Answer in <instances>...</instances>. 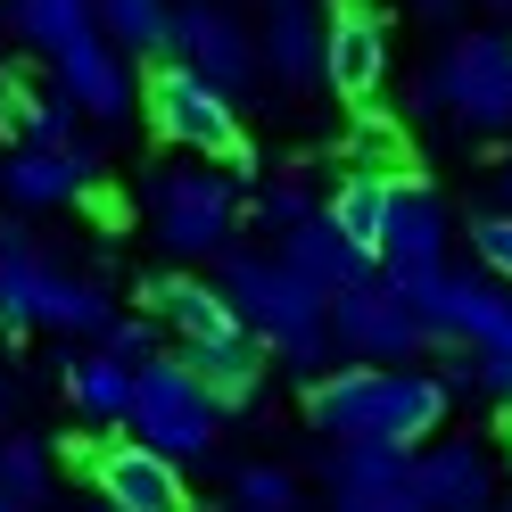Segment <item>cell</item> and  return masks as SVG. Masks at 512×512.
Segmentation results:
<instances>
[{"label": "cell", "mask_w": 512, "mask_h": 512, "mask_svg": "<svg viewBox=\"0 0 512 512\" xmlns=\"http://www.w3.org/2000/svg\"><path fill=\"white\" fill-rule=\"evenodd\" d=\"M446 389L438 372H389V364H339L306 389V413L323 438H380V446H422L446 430Z\"/></svg>", "instance_id": "obj_1"}, {"label": "cell", "mask_w": 512, "mask_h": 512, "mask_svg": "<svg viewBox=\"0 0 512 512\" xmlns=\"http://www.w3.org/2000/svg\"><path fill=\"white\" fill-rule=\"evenodd\" d=\"M215 290L232 298V314H240L265 347H281L290 364H323V347H331V298L314 290L290 256H248V248H232Z\"/></svg>", "instance_id": "obj_2"}, {"label": "cell", "mask_w": 512, "mask_h": 512, "mask_svg": "<svg viewBox=\"0 0 512 512\" xmlns=\"http://www.w3.org/2000/svg\"><path fill=\"white\" fill-rule=\"evenodd\" d=\"M0 323H17V331L42 323V331H91L100 339L108 331V298H100V281L58 273L17 223H0Z\"/></svg>", "instance_id": "obj_3"}, {"label": "cell", "mask_w": 512, "mask_h": 512, "mask_svg": "<svg viewBox=\"0 0 512 512\" xmlns=\"http://www.w3.org/2000/svg\"><path fill=\"white\" fill-rule=\"evenodd\" d=\"M215 422H223V405H215V389H207L182 356L133 364V405H124V430H133L141 446H157V455H174V463H199L207 446H215Z\"/></svg>", "instance_id": "obj_4"}, {"label": "cell", "mask_w": 512, "mask_h": 512, "mask_svg": "<svg viewBox=\"0 0 512 512\" xmlns=\"http://www.w3.org/2000/svg\"><path fill=\"white\" fill-rule=\"evenodd\" d=\"M149 124L157 141H174L190 157H223V166H248V141H240V116H232V91H215L207 75H190L182 58L149 75Z\"/></svg>", "instance_id": "obj_5"}, {"label": "cell", "mask_w": 512, "mask_h": 512, "mask_svg": "<svg viewBox=\"0 0 512 512\" xmlns=\"http://www.w3.org/2000/svg\"><path fill=\"white\" fill-rule=\"evenodd\" d=\"M149 215H157V240L174 256H223V240L240 223V190L215 166H166L149 182Z\"/></svg>", "instance_id": "obj_6"}, {"label": "cell", "mask_w": 512, "mask_h": 512, "mask_svg": "<svg viewBox=\"0 0 512 512\" xmlns=\"http://www.w3.org/2000/svg\"><path fill=\"white\" fill-rule=\"evenodd\" d=\"M372 265H380V281H389L397 298H422L430 281L446 273V207H438V190L389 182V215H380Z\"/></svg>", "instance_id": "obj_7"}, {"label": "cell", "mask_w": 512, "mask_h": 512, "mask_svg": "<svg viewBox=\"0 0 512 512\" xmlns=\"http://www.w3.org/2000/svg\"><path fill=\"white\" fill-rule=\"evenodd\" d=\"M430 100L446 116H463L471 133H504L512 124V34H463L438 58Z\"/></svg>", "instance_id": "obj_8"}, {"label": "cell", "mask_w": 512, "mask_h": 512, "mask_svg": "<svg viewBox=\"0 0 512 512\" xmlns=\"http://www.w3.org/2000/svg\"><path fill=\"white\" fill-rule=\"evenodd\" d=\"M331 339L347 347L356 364H405V356H422V306L397 298L389 281H347V290H331Z\"/></svg>", "instance_id": "obj_9"}, {"label": "cell", "mask_w": 512, "mask_h": 512, "mask_svg": "<svg viewBox=\"0 0 512 512\" xmlns=\"http://www.w3.org/2000/svg\"><path fill=\"white\" fill-rule=\"evenodd\" d=\"M413 306H422L430 339H463L471 356H512V281H496V273H438Z\"/></svg>", "instance_id": "obj_10"}, {"label": "cell", "mask_w": 512, "mask_h": 512, "mask_svg": "<svg viewBox=\"0 0 512 512\" xmlns=\"http://www.w3.org/2000/svg\"><path fill=\"white\" fill-rule=\"evenodd\" d=\"M91 488H100L108 512H190V488H182V463L157 455V446L124 438V446H91L83 455Z\"/></svg>", "instance_id": "obj_11"}, {"label": "cell", "mask_w": 512, "mask_h": 512, "mask_svg": "<svg viewBox=\"0 0 512 512\" xmlns=\"http://www.w3.org/2000/svg\"><path fill=\"white\" fill-rule=\"evenodd\" d=\"M166 58H182V67L207 75L215 91H240L256 75V42H248V25L223 9V0H182L174 34H166Z\"/></svg>", "instance_id": "obj_12"}, {"label": "cell", "mask_w": 512, "mask_h": 512, "mask_svg": "<svg viewBox=\"0 0 512 512\" xmlns=\"http://www.w3.org/2000/svg\"><path fill=\"white\" fill-rule=\"evenodd\" d=\"M380 75H389V17H380L372 0H339L323 17V83L364 108L380 91Z\"/></svg>", "instance_id": "obj_13"}, {"label": "cell", "mask_w": 512, "mask_h": 512, "mask_svg": "<svg viewBox=\"0 0 512 512\" xmlns=\"http://www.w3.org/2000/svg\"><path fill=\"white\" fill-rule=\"evenodd\" d=\"M405 504L413 512H488L496 504V471L479 446L446 438V446H413L405 463Z\"/></svg>", "instance_id": "obj_14"}, {"label": "cell", "mask_w": 512, "mask_h": 512, "mask_svg": "<svg viewBox=\"0 0 512 512\" xmlns=\"http://www.w3.org/2000/svg\"><path fill=\"white\" fill-rule=\"evenodd\" d=\"M50 67H58V91H67L83 116L116 124L124 108H133V75H124V50L100 34V25H83L75 42H58V50H50Z\"/></svg>", "instance_id": "obj_15"}, {"label": "cell", "mask_w": 512, "mask_h": 512, "mask_svg": "<svg viewBox=\"0 0 512 512\" xmlns=\"http://www.w3.org/2000/svg\"><path fill=\"white\" fill-rule=\"evenodd\" d=\"M83 182H91V149H34V141H17L9 157H0V190H9L17 207H67L83 199Z\"/></svg>", "instance_id": "obj_16"}, {"label": "cell", "mask_w": 512, "mask_h": 512, "mask_svg": "<svg viewBox=\"0 0 512 512\" xmlns=\"http://www.w3.org/2000/svg\"><path fill=\"white\" fill-rule=\"evenodd\" d=\"M141 298H149V314H166L182 339H232V331H248L232 314V298H223L215 281H190V273H149Z\"/></svg>", "instance_id": "obj_17"}, {"label": "cell", "mask_w": 512, "mask_h": 512, "mask_svg": "<svg viewBox=\"0 0 512 512\" xmlns=\"http://www.w3.org/2000/svg\"><path fill=\"white\" fill-rule=\"evenodd\" d=\"M281 256H290V265H298V273H306V281H314L323 298L372 273V256H364L356 240H347V232H339V223H331L323 207H314V215L298 223V232H281Z\"/></svg>", "instance_id": "obj_18"}, {"label": "cell", "mask_w": 512, "mask_h": 512, "mask_svg": "<svg viewBox=\"0 0 512 512\" xmlns=\"http://www.w3.org/2000/svg\"><path fill=\"white\" fill-rule=\"evenodd\" d=\"M405 463H413V446L331 438V488H339V504H380V496H405Z\"/></svg>", "instance_id": "obj_19"}, {"label": "cell", "mask_w": 512, "mask_h": 512, "mask_svg": "<svg viewBox=\"0 0 512 512\" xmlns=\"http://www.w3.org/2000/svg\"><path fill=\"white\" fill-rule=\"evenodd\" d=\"M75 100L67 91H42V83H25V75H9L0 83V133H17V141H34V149H75Z\"/></svg>", "instance_id": "obj_20"}, {"label": "cell", "mask_w": 512, "mask_h": 512, "mask_svg": "<svg viewBox=\"0 0 512 512\" xmlns=\"http://www.w3.org/2000/svg\"><path fill=\"white\" fill-rule=\"evenodd\" d=\"M182 364L215 389V405H248L256 380H265V339L232 331V339H182Z\"/></svg>", "instance_id": "obj_21"}, {"label": "cell", "mask_w": 512, "mask_h": 512, "mask_svg": "<svg viewBox=\"0 0 512 512\" xmlns=\"http://www.w3.org/2000/svg\"><path fill=\"white\" fill-rule=\"evenodd\" d=\"M256 58L290 83V91H306V83H323V25L306 17V0H273V17H265V42H256Z\"/></svg>", "instance_id": "obj_22"}, {"label": "cell", "mask_w": 512, "mask_h": 512, "mask_svg": "<svg viewBox=\"0 0 512 512\" xmlns=\"http://www.w3.org/2000/svg\"><path fill=\"white\" fill-rule=\"evenodd\" d=\"M67 397L91 413V422H124V405H133V364H116L108 347H91V356L67 364Z\"/></svg>", "instance_id": "obj_23"}, {"label": "cell", "mask_w": 512, "mask_h": 512, "mask_svg": "<svg viewBox=\"0 0 512 512\" xmlns=\"http://www.w3.org/2000/svg\"><path fill=\"white\" fill-rule=\"evenodd\" d=\"M91 25L116 42V50H141V58H166L174 34V9L166 0H91Z\"/></svg>", "instance_id": "obj_24"}, {"label": "cell", "mask_w": 512, "mask_h": 512, "mask_svg": "<svg viewBox=\"0 0 512 512\" xmlns=\"http://www.w3.org/2000/svg\"><path fill=\"white\" fill-rule=\"evenodd\" d=\"M389 182H397V174H372V166H356V174H347V182L331 190V207H323V215H331V223H339V232L356 240L364 256L380 248V215H389Z\"/></svg>", "instance_id": "obj_25"}, {"label": "cell", "mask_w": 512, "mask_h": 512, "mask_svg": "<svg viewBox=\"0 0 512 512\" xmlns=\"http://www.w3.org/2000/svg\"><path fill=\"white\" fill-rule=\"evenodd\" d=\"M9 25L25 34V50H58L91 25V0H9Z\"/></svg>", "instance_id": "obj_26"}, {"label": "cell", "mask_w": 512, "mask_h": 512, "mask_svg": "<svg viewBox=\"0 0 512 512\" xmlns=\"http://www.w3.org/2000/svg\"><path fill=\"white\" fill-rule=\"evenodd\" d=\"M0 496L17 512L50 496V446L42 438H0Z\"/></svg>", "instance_id": "obj_27"}, {"label": "cell", "mask_w": 512, "mask_h": 512, "mask_svg": "<svg viewBox=\"0 0 512 512\" xmlns=\"http://www.w3.org/2000/svg\"><path fill=\"white\" fill-rule=\"evenodd\" d=\"M232 496H240V512H298V479L281 463H248L232 479Z\"/></svg>", "instance_id": "obj_28"}, {"label": "cell", "mask_w": 512, "mask_h": 512, "mask_svg": "<svg viewBox=\"0 0 512 512\" xmlns=\"http://www.w3.org/2000/svg\"><path fill=\"white\" fill-rule=\"evenodd\" d=\"M471 248H479V273H496V281H512V207H496V215H479V223H471Z\"/></svg>", "instance_id": "obj_29"}, {"label": "cell", "mask_w": 512, "mask_h": 512, "mask_svg": "<svg viewBox=\"0 0 512 512\" xmlns=\"http://www.w3.org/2000/svg\"><path fill=\"white\" fill-rule=\"evenodd\" d=\"M256 215H265V232L281 240V232H298V223L314 215V199H306V182H273L265 199H256Z\"/></svg>", "instance_id": "obj_30"}, {"label": "cell", "mask_w": 512, "mask_h": 512, "mask_svg": "<svg viewBox=\"0 0 512 512\" xmlns=\"http://www.w3.org/2000/svg\"><path fill=\"white\" fill-rule=\"evenodd\" d=\"M100 347H108L116 364H149V356H157V331H149V323H116V314H108V331H100Z\"/></svg>", "instance_id": "obj_31"}, {"label": "cell", "mask_w": 512, "mask_h": 512, "mask_svg": "<svg viewBox=\"0 0 512 512\" xmlns=\"http://www.w3.org/2000/svg\"><path fill=\"white\" fill-rule=\"evenodd\" d=\"M471 364H479V397L512 405V356H471Z\"/></svg>", "instance_id": "obj_32"}, {"label": "cell", "mask_w": 512, "mask_h": 512, "mask_svg": "<svg viewBox=\"0 0 512 512\" xmlns=\"http://www.w3.org/2000/svg\"><path fill=\"white\" fill-rule=\"evenodd\" d=\"M364 166H372V174H389V166H397V133H380V124H364Z\"/></svg>", "instance_id": "obj_33"}, {"label": "cell", "mask_w": 512, "mask_h": 512, "mask_svg": "<svg viewBox=\"0 0 512 512\" xmlns=\"http://www.w3.org/2000/svg\"><path fill=\"white\" fill-rule=\"evenodd\" d=\"M339 512H413L405 496H380V504H339Z\"/></svg>", "instance_id": "obj_34"}, {"label": "cell", "mask_w": 512, "mask_h": 512, "mask_svg": "<svg viewBox=\"0 0 512 512\" xmlns=\"http://www.w3.org/2000/svg\"><path fill=\"white\" fill-rule=\"evenodd\" d=\"M422 9H430V17H438V9H455V0H422Z\"/></svg>", "instance_id": "obj_35"}, {"label": "cell", "mask_w": 512, "mask_h": 512, "mask_svg": "<svg viewBox=\"0 0 512 512\" xmlns=\"http://www.w3.org/2000/svg\"><path fill=\"white\" fill-rule=\"evenodd\" d=\"M504 207H512V166H504Z\"/></svg>", "instance_id": "obj_36"}, {"label": "cell", "mask_w": 512, "mask_h": 512, "mask_svg": "<svg viewBox=\"0 0 512 512\" xmlns=\"http://www.w3.org/2000/svg\"><path fill=\"white\" fill-rule=\"evenodd\" d=\"M488 512H512V496H496V504H488Z\"/></svg>", "instance_id": "obj_37"}, {"label": "cell", "mask_w": 512, "mask_h": 512, "mask_svg": "<svg viewBox=\"0 0 512 512\" xmlns=\"http://www.w3.org/2000/svg\"><path fill=\"white\" fill-rule=\"evenodd\" d=\"M0 413H9V389H0Z\"/></svg>", "instance_id": "obj_38"}, {"label": "cell", "mask_w": 512, "mask_h": 512, "mask_svg": "<svg viewBox=\"0 0 512 512\" xmlns=\"http://www.w3.org/2000/svg\"><path fill=\"white\" fill-rule=\"evenodd\" d=\"M488 9H512V0H488Z\"/></svg>", "instance_id": "obj_39"}, {"label": "cell", "mask_w": 512, "mask_h": 512, "mask_svg": "<svg viewBox=\"0 0 512 512\" xmlns=\"http://www.w3.org/2000/svg\"><path fill=\"white\" fill-rule=\"evenodd\" d=\"M0 512H17V504H9V496H0Z\"/></svg>", "instance_id": "obj_40"}]
</instances>
